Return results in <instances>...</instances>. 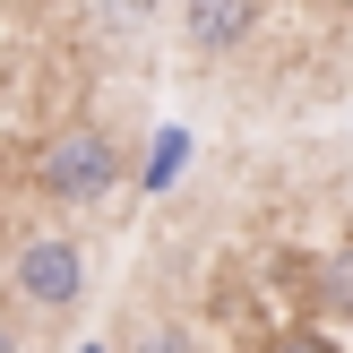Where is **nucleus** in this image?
Instances as JSON below:
<instances>
[{"label": "nucleus", "mask_w": 353, "mask_h": 353, "mask_svg": "<svg viewBox=\"0 0 353 353\" xmlns=\"http://www.w3.org/2000/svg\"><path fill=\"white\" fill-rule=\"evenodd\" d=\"M121 181V147L103 130H61L43 147V190L61 207H86V199H103V190Z\"/></svg>", "instance_id": "nucleus-1"}, {"label": "nucleus", "mask_w": 353, "mask_h": 353, "mask_svg": "<svg viewBox=\"0 0 353 353\" xmlns=\"http://www.w3.org/2000/svg\"><path fill=\"white\" fill-rule=\"evenodd\" d=\"M9 285L26 293L34 310H69L86 293V259H78V241H61V233H34L26 250L9 259Z\"/></svg>", "instance_id": "nucleus-2"}, {"label": "nucleus", "mask_w": 353, "mask_h": 353, "mask_svg": "<svg viewBox=\"0 0 353 353\" xmlns=\"http://www.w3.org/2000/svg\"><path fill=\"white\" fill-rule=\"evenodd\" d=\"M181 26H190V43H199V52H233L241 34L259 26V0H190Z\"/></svg>", "instance_id": "nucleus-3"}, {"label": "nucleus", "mask_w": 353, "mask_h": 353, "mask_svg": "<svg viewBox=\"0 0 353 353\" xmlns=\"http://www.w3.org/2000/svg\"><path fill=\"white\" fill-rule=\"evenodd\" d=\"M319 293H327V302H345V310H353V233H345L336 250L319 259Z\"/></svg>", "instance_id": "nucleus-4"}, {"label": "nucleus", "mask_w": 353, "mask_h": 353, "mask_svg": "<svg viewBox=\"0 0 353 353\" xmlns=\"http://www.w3.org/2000/svg\"><path fill=\"white\" fill-rule=\"evenodd\" d=\"M181 155H190V138H181V130H164V138H155V164H147V190H164L172 172H181Z\"/></svg>", "instance_id": "nucleus-5"}, {"label": "nucleus", "mask_w": 353, "mask_h": 353, "mask_svg": "<svg viewBox=\"0 0 353 353\" xmlns=\"http://www.w3.org/2000/svg\"><path fill=\"white\" fill-rule=\"evenodd\" d=\"M276 353H336V345H327V336H285Z\"/></svg>", "instance_id": "nucleus-6"}, {"label": "nucleus", "mask_w": 353, "mask_h": 353, "mask_svg": "<svg viewBox=\"0 0 353 353\" xmlns=\"http://www.w3.org/2000/svg\"><path fill=\"white\" fill-rule=\"evenodd\" d=\"M103 9H112V17H121V26H130V17H138V9H147V0H103Z\"/></svg>", "instance_id": "nucleus-7"}, {"label": "nucleus", "mask_w": 353, "mask_h": 353, "mask_svg": "<svg viewBox=\"0 0 353 353\" xmlns=\"http://www.w3.org/2000/svg\"><path fill=\"white\" fill-rule=\"evenodd\" d=\"M147 353H190V336H155V345H147Z\"/></svg>", "instance_id": "nucleus-8"}, {"label": "nucleus", "mask_w": 353, "mask_h": 353, "mask_svg": "<svg viewBox=\"0 0 353 353\" xmlns=\"http://www.w3.org/2000/svg\"><path fill=\"white\" fill-rule=\"evenodd\" d=\"M0 353H17V336H9V327H0Z\"/></svg>", "instance_id": "nucleus-9"}, {"label": "nucleus", "mask_w": 353, "mask_h": 353, "mask_svg": "<svg viewBox=\"0 0 353 353\" xmlns=\"http://www.w3.org/2000/svg\"><path fill=\"white\" fill-rule=\"evenodd\" d=\"M86 353H103V345H86Z\"/></svg>", "instance_id": "nucleus-10"}]
</instances>
